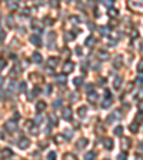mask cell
Returning <instances> with one entry per match:
<instances>
[{"label":"cell","mask_w":143,"mask_h":160,"mask_svg":"<svg viewBox=\"0 0 143 160\" xmlns=\"http://www.w3.org/2000/svg\"><path fill=\"white\" fill-rule=\"evenodd\" d=\"M63 119L64 120H70L72 119V109L70 107H64L63 109Z\"/></svg>","instance_id":"obj_12"},{"label":"cell","mask_w":143,"mask_h":160,"mask_svg":"<svg viewBox=\"0 0 143 160\" xmlns=\"http://www.w3.org/2000/svg\"><path fill=\"white\" fill-rule=\"evenodd\" d=\"M44 23H46V24H49V26H52V24H53V20L47 17V19H44Z\"/></svg>","instance_id":"obj_51"},{"label":"cell","mask_w":143,"mask_h":160,"mask_svg":"<svg viewBox=\"0 0 143 160\" xmlns=\"http://www.w3.org/2000/svg\"><path fill=\"white\" fill-rule=\"evenodd\" d=\"M30 43H32V44H34V46H37V47H40V46H42V40H40V37H39L37 34H36V36H34V34H33V36H30Z\"/></svg>","instance_id":"obj_9"},{"label":"cell","mask_w":143,"mask_h":160,"mask_svg":"<svg viewBox=\"0 0 143 160\" xmlns=\"http://www.w3.org/2000/svg\"><path fill=\"white\" fill-rule=\"evenodd\" d=\"M109 31H110V29H109L107 26L100 27V33H102V36H107V34H109Z\"/></svg>","instance_id":"obj_28"},{"label":"cell","mask_w":143,"mask_h":160,"mask_svg":"<svg viewBox=\"0 0 143 160\" xmlns=\"http://www.w3.org/2000/svg\"><path fill=\"white\" fill-rule=\"evenodd\" d=\"M26 83L24 82H21V83H19V92H26Z\"/></svg>","instance_id":"obj_38"},{"label":"cell","mask_w":143,"mask_h":160,"mask_svg":"<svg viewBox=\"0 0 143 160\" xmlns=\"http://www.w3.org/2000/svg\"><path fill=\"white\" fill-rule=\"evenodd\" d=\"M39 146H40V149H44V146H47V142H42Z\"/></svg>","instance_id":"obj_53"},{"label":"cell","mask_w":143,"mask_h":160,"mask_svg":"<svg viewBox=\"0 0 143 160\" xmlns=\"http://www.w3.org/2000/svg\"><path fill=\"white\" fill-rule=\"evenodd\" d=\"M1 83H3V77H0V86H1Z\"/></svg>","instance_id":"obj_63"},{"label":"cell","mask_w":143,"mask_h":160,"mask_svg":"<svg viewBox=\"0 0 143 160\" xmlns=\"http://www.w3.org/2000/svg\"><path fill=\"white\" fill-rule=\"evenodd\" d=\"M92 69H93V70H99V64H97V63H96V64H93V67H92Z\"/></svg>","instance_id":"obj_61"},{"label":"cell","mask_w":143,"mask_h":160,"mask_svg":"<svg viewBox=\"0 0 143 160\" xmlns=\"http://www.w3.org/2000/svg\"><path fill=\"white\" fill-rule=\"evenodd\" d=\"M54 157H56V153H54V152H50V153L47 155V159H50V160H53Z\"/></svg>","instance_id":"obj_50"},{"label":"cell","mask_w":143,"mask_h":160,"mask_svg":"<svg viewBox=\"0 0 143 160\" xmlns=\"http://www.w3.org/2000/svg\"><path fill=\"white\" fill-rule=\"evenodd\" d=\"M95 157H96V152H87L85 156V159H95Z\"/></svg>","instance_id":"obj_32"},{"label":"cell","mask_w":143,"mask_h":160,"mask_svg":"<svg viewBox=\"0 0 143 160\" xmlns=\"http://www.w3.org/2000/svg\"><path fill=\"white\" fill-rule=\"evenodd\" d=\"M138 72H140V73L143 72V60H140L139 64H138Z\"/></svg>","instance_id":"obj_49"},{"label":"cell","mask_w":143,"mask_h":160,"mask_svg":"<svg viewBox=\"0 0 143 160\" xmlns=\"http://www.w3.org/2000/svg\"><path fill=\"white\" fill-rule=\"evenodd\" d=\"M122 63H123V57L119 54V56H116V59L113 60V67H115V69H120V67H122Z\"/></svg>","instance_id":"obj_10"},{"label":"cell","mask_w":143,"mask_h":160,"mask_svg":"<svg viewBox=\"0 0 143 160\" xmlns=\"http://www.w3.org/2000/svg\"><path fill=\"white\" fill-rule=\"evenodd\" d=\"M66 139H67V137H63V134H56V136H54V143L60 145V143H63Z\"/></svg>","instance_id":"obj_24"},{"label":"cell","mask_w":143,"mask_h":160,"mask_svg":"<svg viewBox=\"0 0 143 160\" xmlns=\"http://www.w3.org/2000/svg\"><path fill=\"white\" fill-rule=\"evenodd\" d=\"M62 56H63V57H67V56H70V50H69L67 47H64V49L62 50Z\"/></svg>","instance_id":"obj_37"},{"label":"cell","mask_w":143,"mask_h":160,"mask_svg":"<svg viewBox=\"0 0 143 160\" xmlns=\"http://www.w3.org/2000/svg\"><path fill=\"white\" fill-rule=\"evenodd\" d=\"M113 133H115L116 136H122V133H123V127H122V126H116L115 130H113Z\"/></svg>","instance_id":"obj_27"},{"label":"cell","mask_w":143,"mask_h":160,"mask_svg":"<svg viewBox=\"0 0 143 160\" xmlns=\"http://www.w3.org/2000/svg\"><path fill=\"white\" fill-rule=\"evenodd\" d=\"M129 6L132 9H138V10H143V0H130L129 1Z\"/></svg>","instance_id":"obj_2"},{"label":"cell","mask_w":143,"mask_h":160,"mask_svg":"<svg viewBox=\"0 0 143 160\" xmlns=\"http://www.w3.org/2000/svg\"><path fill=\"white\" fill-rule=\"evenodd\" d=\"M93 43H95V39H93L92 36L86 39V46H93Z\"/></svg>","instance_id":"obj_36"},{"label":"cell","mask_w":143,"mask_h":160,"mask_svg":"<svg viewBox=\"0 0 143 160\" xmlns=\"http://www.w3.org/2000/svg\"><path fill=\"white\" fill-rule=\"evenodd\" d=\"M64 159H76V156L73 153H66L64 155Z\"/></svg>","instance_id":"obj_45"},{"label":"cell","mask_w":143,"mask_h":160,"mask_svg":"<svg viewBox=\"0 0 143 160\" xmlns=\"http://www.w3.org/2000/svg\"><path fill=\"white\" fill-rule=\"evenodd\" d=\"M120 117H122V114H120V112H119V110H117V112H113V113L107 117V123H112L113 120L116 122V120H119Z\"/></svg>","instance_id":"obj_7"},{"label":"cell","mask_w":143,"mask_h":160,"mask_svg":"<svg viewBox=\"0 0 143 160\" xmlns=\"http://www.w3.org/2000/svg\"><path fill=\"white\" fill-rule=\"evenodd\" d=\"M129 130H130L132 133H138V130H139V122H138V120L133 122V123L129 126Z\"/></svg>","instance_id":"obj_18"},{"label":"cell","mask_w":143,"mask_h":160,"mask_svg":"<svg viewBox=\"0 0 143 160\" xmlns=\"http://www.w3.org/2000/svg\"><path fill=\"white\" fill-rule=\"evenodd\" d=\"M53 107H54V109L62 107V100H54V102H53Z\"/></svg>","instance_id":"obj_40"},{"label":"cell","mask_w":143,"mask_h":160,"mask_svg":"<svg viewBox=\"0 0 143 160\" xmlns=\"http://www.w3.org/2000/svg\"><path fill=\"white\" fill-rule=\"evenodd\" d=\"M4 37H6V33H4V30H3V29H0V41H3V40H4Z\"/></svg>","instance_id":"obj_48"},{"label":"cell","mask_w":143,"mask_h":160,"mask_svg":"<svg viewBox=\"0 0 143 160\" xmlns=\"http://www.w3.org/2000/svg\"><path fill=\"white\" fill-rule=\"evenodd\" d=\"M40 122H42V117H40V116H37V117L34 119V123H40Z\"/></svg>","instance_id":"obj_55"},{"label":"cell","mask_w":143,"mask_h":160,"mask_svg":"<svg viewBox=\"0 0 143 160\" xmlns=\"http://www.w3.org/2000/svg\"><path fill=\"white\" fill-rule=\"evenodd\" d=\"M126 157H127V150H125V152H122V153H119V156H117V159H120V160L126 159Z\"/></svg>","instance_id":"obj_39"},{"label":"cell","mask_w":143,"mask_h":160,"mask_svg":"<svg viewBox=\"0 0 143 160\" xmlns=\"http://www.w3.org/2000/svg\"><path fill=\"white\" fill-rule=\"evenodd\" d=\"M4 67H6V59L0 57V70H3Z\"/></svg>","instance_id":"obj_42"},{"label":"cell","mask_w":143,"mask_h":160,"mask_svg":"<svg viewBox=\"0 0 143 160\" xmlns=\"http://www.w3.org/2000/svg\"><path fill=\"white\" fill-rule=\"evenodd\" d=\"M87 143H89V142H87V139H86V137H82V139L77 142V145H76V146H77V149L80 150V149H85V147L87 146Z\"/></svg>","instance_id":"obj_14"},{"label":"cell","mask_w":143,"mask_h":160,"mask_svg":"<svg viewBox=\"0 0 143 160\" xmlns=\"http://www.w3.org/2000/svg\"><path fill=\"white\" fill-rule=\"evenodd\" d=\"M30 146V140L27 139V137H21L20 140H19V147L21 149V150H24V149H27Z\"/></svg>","instance_id":"obj_5"},{"label":"cell","mask_w":143,"mask_h":160,"mask_svg":"<svg viewBox=\"0 0 143 160\" xmlns=\"http://www.w3.org/2000/svg\"><path fill=\"white\" fill-rule=\"evenodd\" d=\"M32 124H33V122H30V120H29V122H26V127H30Z\"/></svg>","instance_id":"obj_62"},{"label":"cell","mask_w":143,"mask_h":160,"mask_svg":"<svg viewBox=\"0 0 143 160\" xmlns=\"http://www.w3.org/2000/svg\"><path fill=\"white\" fill-rule=\"evenodd\" d=\"M86 112H87V107H86V106H80V107L77 109L79 117H85V116H86Z\"/></svg>","instance_id":"obj_22"},{"label":"cell","mask_w":143,"mask_h":160,"mask_svg":"<svg viewBox=\"0 0 143 160\" xmlns=\"http://www.w3.org/2000/svg\"><path fill=\"white\" fill-rule=\"evenodd\" d=\"M0 1H1V0H0Z\"/></svg>","instance_id":"obj_64"},{"label":"cell","mask_w":143,"mask_h":160,"mask_svg":"<svg viewBox=\"0 0 143 160\" xmlns=\"http://www.w3.org/2000/svg\"><path fill=\"white\" fill-rule=\"evenodd\" d=\"M32 27H33V29H36V31H37L39 34L42 33V26L39 24V20H33V21H32Z\"/></svg>","instance_id":"obj_19"},{"label":"cell","mask_w":143,"mask_h":160,"mask_svg":"<svg viewBox=\"0 0 143 160\" xmlns=\"http://www.w3.org/2000/svg\"><path fill=\"white\" fill-rule=\"evenodd\" d=\"M36 110H37L39 113H42L43 110H46V102H43V100H39V102L36 103Z\"/></svg>","instance_id":"obj_11"},{"label":"cell","mask_w":143,"mask_h":160,"mask_svg":"<svg viewBox=\"0 0 143 160\" xmlns=\"http://www.w3.org/2000/svg\"><path fill=\"white\" fill-rule=\"evenodd\" d=\"M46 94H47V96L52 94V84H47V86H46Z\"/></svg>","instance_id":"obj_44"},{"label":"cell","mask_w":143,"mask_h":160,"mask_svg":"<svg viewBox=\"0 0 143 160\" xmlns=\"http://www.w3.org/2000/svg\"><path fill=\"white\" fill-rule=\"evenodd\" d=\"M40 94V89L39 87H33V90H32V97H36V96H39Z\"/></svg>","instance_id":"obj_31"},{"label":"cell","mask_w":143,"mask_h":160,"mask_svg":"<svg viewBox=\"0 0 143 160\" xmlns=\"http://www.w3.org/2000/svg\"><path fill=\"white\" fill-rule=\"evenodd\" d=\"M76 53L80 56V54H82V49H80V47H77V49H76Z\"/></svg>","instance_id":"obj_60"},{"label":"cell","mask_w":143,"mask_h":160,"mask_svg":"<svg viewBox=\"0 0 143 160\" xmlns=\"http://www.w3.org/2000/svg\"><path fill=\"white\" fill-rule=\"evenodd\" d=\"M105 97H110V92L109 90H105Z\"/></svg>","instance_id":"obj_57"},{"label":"cell","mask_w":143,"mask_h":160,"mask_svg":"<svg viewBox=\"0 0 143 160\" xmlns=\"http://www.w3.org/2000/svg\"><path fill=\"white\" fill-rule=\"evenodd\" d=\"M4 129H6L9 133H13V132H16V130H17V124H16L14 122H11V120H9V122L4 124Z\"/></svg>","instance_id":"obj_3"},{"label":"cell","mask_w":143,"mask_h":160,"mask_svg":"<svg viewBox=\"0 0 143 160\" xmlns=\"http://www.w3.org/2000/svg\"><path fill=\"white\" fill-rule=\"evenodd\" d=\"M99 83H100V84H106V79H105V77H102V79L99 80Z\"/></svg>","instance_id":"obj_54"},{"label":"cell","mask_w":143,"mask_h":160,"mask_svg":"<svg viewBox=\"0 0 143 160\" xmlns=\"http://www.w3.org/2000/svg\"><path fill=\"white\" fill-rule=\"evenodd\" d=\"M138 107H139V109H140V110L143 112V99H142V100H139V102H138Z\"/></svg>","instance_id":"obj_52"},{"label":"cell","mask_w":143,"mask_h":160,"mask_svg":"<svg viewBox=\"0 0 143 160\" xmlns=\"http://www.w3.org/2000/svg\"><path fill=\"white\" fill-rule=\"evenodd\" d=\"M120 143H122V149L123 150H127L129 147H130V139H125V137H122V140H120Z\"/></svg>","instance_id":"obj_15"},{"label":"cell","mask_w":143,"mask_h":160,"mask_svg":"<svg viewBox=\"0 0 143 160\" xmlns=\"http://www.w3.org/2000/svg\"><path fill=\"white\" fill-rule=\"evenodd\" d=\"M32 60H33L34 63H37V64H39V63H42V60H43V59H42V54H40V53H33Z\"/></svg>","instance_id":"obj_20"},{"label":"cell","mask_w":143,"mask_h":160,"mask_svg":"<svg viewBox=\"0 0 143 160\" xmlns=\"http://www.w3.org/2000/svg\"><path fill=\"white\" fill-rule=\"evenodd\" d=\"M49 122H50V126H56L57 124V117L54 114H50L49 116Z\"/></svg>","instance_id":"obj_26"},{"label":"cell","mask_w":143,"mask_h":160,"mask_svg":"<svg viewBox=\"0 0 143 160\" xmlns=\"http://www.w3.org/2000/svg\"><path fill=\"white\" fill-rule=\"evenodd\" d=\"M47 37H49V47H50V49H53V46H52V44L54 43V39H56V33H54V31H50Z\"/></svg>","instance_id":"obj_17"},{"label":"cell","mask_w":143,"mask_h":160,"mask_svg":"<svg viewBox=\"0 0 143 160\" xmlns=\"http://www.w3.org/2000/svg\"><path fill=\"white\" fill-rule=\"evenodd\" d=\"M0 156H1L3 159H11V157H13V152H11V149L4 147V149L0 152Z\"/></svg>","instance_id":"obj_4"},{"label":"cell","mask_w":143,"mask_h":160,"mask_svg":"<svg viewBox=\"0 0 143 160\" xmlns=\"http://www.w3.org/2000/svg\"><path fill=\"white\" fill-rule=\"evenodd\" d=\"M110 104H112V99H110V97H106V99L103 100V103H102V107H103V109H107Z\"/></svg>","instance_id":"obj_25"},{"label":"cell","mask_w":143,"mask_h":160,"mask_svg":"<svg viewBox=\"0 0 143 160\" xmlns=\"http://www.w3.org/2000/svg\"><path fill=\"white\" fill-rule=\"evenodd\" d=\"M7 26H9V27H13V17H11V16L7 17Z\"/></svg>","instance_id":"obj_43"},{"label":"cell","mask_w":143,"mask_h":160,"mask_svg":"<svg viewBox=\"0 0 143 160\" xmlns=\"http://www.w3.org/2000/svg\"><path fill=\"white\" fill-rule=\"evenodd\" d=\"M74 37H76V33H67V34L64 36V39H66V40H73Z\"/></svg>","instance_id":"obj_35"},{"label":"cell","mask_w":143,"mask_h":160,"mask_svg":"<svg viewBox=\"0 0 143 160\" xmlns=\"http://www.w3.org/2000/svg\"><path fill=\"white\" fill-rule=\"evenodd\" d=\"M109 16H110V17H116V16H117V10L113 9V7H110V9H109Z\"/></svg>","instance_id":"obj_30"},{"label":"cell","mask_w":143,"mask_h":160,"mask_svg":"<svg viewBox=\"0 0 143 160\" xmlns=\"http://www.w3.org/2000/svg\"><path fill=\"white\" fill-rule=\"evenodd\" d=\"M6 4H7V7L10 10H17V1L16 0H7Z\"/></svg>","instance_id":"obj_16"},{"label":"cell","mask_w":143,"mask_h":160,"mask_svg":"<svg viewBox=\"0 0 143 160\" xmlns=\"http://www.w3.org/2000/svg\"><path fill=\"white\" fill-rule=\"evenodd\" d=\"M73 83H74V86H80V84L83 83V79H82V77H74Z\"/></svg>","instance_id":"obj_34"},{"label":"cell","mask_w":143,"mask_h":160,"mask_svg":"<svg viewBox=\"0 0 143 160\" xmlns=\"http://www.w3.org/2000/svg\"><path fill=\"white\" fill-rule=\"evenodd\" d=\"M103 4L107 6V7H110V6L113 4V0H103Z\"/></svg>","instance_id":"obj_47"},{"label":"cell","mask_w":143,"mask_h":160,"mask_svg":"<svg viewBox=\"0 0 143 160\" xmlns=\"http://www.w3.org/2000/svg\"><path fill=\"white\" fill-rule=\"evenodd\" d=\"M46 64H47V67H50V69L56 67V66L59 64V57H57V56H52V57H49L47 62H46Z\"/></svg>","instance_id":"obj_1"},{"label":"cell","mask_w":143,"mask_h":160,"mask_svg":"<svg viewBox=\"0 0 143 160\" xmlns=\"http://www.w3.org/2000/svg\"><path fill=\"white\" fill-rule=\"evenodd\" d=\"M136 82H138V83H143V76H139V77H138V80H136Z\"/></svg>","instance_id":"obj_56"},{"label":"cell","mask_w":143,"mask_h":160,"mask_svg":"<svg viewBox=\"0 0 143 160\" xmlns=\"http://www.w3.org/2000/svg\"><path fill=\"white\" fill-rule=\"evenodd\" d=\"M103 146H105V149L112 150V149H113V140H112L110 137H105V139H103Z\"/></svg>","instance_id":"obj_8"},{"label":"cell","mask_w":143,"mask_h":160,"mask_svg":"<svg viewBox=\"0 0 143 160\" xmlns=\"http://www.w3.org/2000/svg\"><path fill=\"white\" fill-rule=\"evenodd\" d=\"M19 73H20V69H19V67L16 66V67L13 69V72H10V76H11V77H14V76H17Z\"/></svg>","instance_id":"obj_33"},{"label":"cell","mask_w":143,"mask_h":160,"mask_svg":"<svg viewBox=\"0 0 143 160\" xmlns=\"http://www.w3.org/2000/svg\"><path fill=\"white\" fill-rule=\"evenodd\" d=\"M107 57H109L107 52H103V50H100V52H99V59H100V60H102V59H103V60H106Z\"/></svg>","instance_id":"obj_29"},{"label":"cell","mask_w":143,"mask_h":160,"mask_svg":"<svg viewBox=\"0 0 143 160\" xmlns=\"http://www.w3.org/2000/svg\"><path fill=\"white\" fill-rule=\"evenodd\" d=\"M87 97H89V100H90L92 103H95V102H96V100L99 99L97 93H96V92H93V90H92V92H89V96H87Z\"/></svg>","instance_id":"obj_21"},{"label":"cell","mask_w":143,"mask_h":160,"mask_svg":"<svg viewBox=\"0 0 143 160\" xmlns=\"http://www.w3.org/2000/svg\"><path fill=\"white\" fill-rule=\"evenodd\" d=\"M30 132H32V133H33V134H36V133H37V132H39V130H37V127H33V129H32V130H30Z\"/></svg>","instance_id":"obj_58"},{"label":"cell","mask_w":143,"mask_h":160,"mask_svg":"<svg viewBox=\"0 0 143 160\" xmlns=\"http://www.w3.org/2000/svg\"><path fill=\"white\" fill-rule=\"evenodd\" d=\"M138 150H139L140 153H143V143H140V145H139V149H138Z\"/></svg>","instance_id":"obj_59"},{"label":"cell","mask_w":143,"mask_h":160,"mask_svg":"<svg viewBox=\"0 0 143 160\" xmlns=\"http://www.w3.org/2000/svg\"><path fill=\"white\" fill-rule=\"evenodd\" d=\"M70 20L74 23V24H77V23H80V19L77 17V16H70Z\"/></svg>","instance_id":"obj_41"},{"label":"cell","mask_w":143,"mask_h":160,"mask_svg":"<svg viewBox=\"0 0 143 160\" xmlns=\"http://www.w3.org/2000/svg\"><path fill=\"white\" fill-rule=\"evenodd\" d=\"M52 7H59V0H50Z\"/></svg>","instance_id":"obj_46"},{"label":"cell","mask_w":143,"mask_h":160,"mask_svg":"<svg viewBox=\"0 0 143 160\" xmlns=\"http://www.w3.org/2000/svg\"><path fill=\"white\" fill-rule=\"evenodd\" d=\"M122 82H123V80H122V77H120V76H117V77L115 79V82H113V87H115V89H119V87L122 86Z\"/></svg>","instance_id":"obj_23"},{"label":"cell","mask_w":143,"mask_h":160,"mask_svg":"<svg viewBox=\"0 0 143 160\" xmlns=\"http://www.w3.org/2000/svg\"><path fill=\"white\" fill-rule=\"evenodd\" d=\"M73 69H74V63L73 62H66L64 66H63V72L64 73H72Z\"/></svg>","instance_id":"obj_6"},{"label":"cell","mask_w":143,"mask_h":160,"mask_svg":"<svg viewBox=\"0 0 143 160\" xmlns=\"http://www.w3.org/2000/svg\"><path fill=\"white\" fill-rule=\"evenodd\" d=\"M56 83L60 84V86L66 84V73H64V74H59V76H56Z\"/></svg>","instance_id":"obj_13"}]
</instances>
